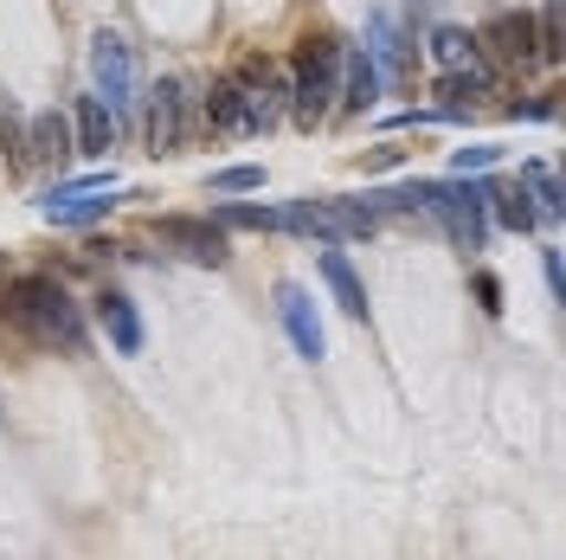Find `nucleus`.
<instances>
[{
    "label": "nucleus",
    "instance_id": "nucleus-19",
    "mask_svg": "<svg viewBox=\"0 0 566 560\" xmlns=\"http://www.w3.org/2000/svg\"><path fill=\"white\" fill-rule=\"evenodd\" d=\"M490 207H495V219H502L509 232H534V207H528L522 187H490Z\"/></svg>",
    "mask_w": 566,
    "mask_h": 560
},
{
    "label": "nucleus",
    "instance_id": "nucleus-17",
    "mask_svg": "<svg viewBox=\"0 0 566 560\" xmlns=\"http://www.w3.org/2000/svg\"><path fill=\"white\" fill-rule=\"evenodd\" d=\"M207 129H219V136H245V110H239V77H232V71H226V77H212Z\"/></svg>",
    "mask_w": 566,
    "mask_h": 560
},
{
    "label": "nucleus",
    "instance_id": "nucleus-24",
    "mask_svg": "<svg viewBox=\"0 0 566 560\" xmlns=\"http://www.w3.org/2000/svg\"><path fill=\"white\" fill-rule=\"evenodd\" d=\"M476 297H483V310H490V315L502 310V283H495L490 271H483V278H476Z\"/></svg>",
    "mask_w": 566,
    "mask_h": 560
},
{
    "label": "nucleus",
    "instance_id": "nucleus-8",
    "mask_svg": "<svg viewBox=\"0 0 566 560\" xmlns=\"http://www.w3.org/2000/svg\"><path fill=\"white\" fill-rule=\"evenodd\" d=\"M277 315H283V329H290V342H296V354L303 361H322V322L310 310V290L303 283H277Z\"/></svg>",
    "mask_w": 566,
    "mask_h": 560
},
{
    "label": "nucleus",
    "instance_id": "nucleus-7",
    "mask_svg": "<svg viewBox=\"0 0 566 560\" xmlns=\"http://www.w3.org/2000/svg\"><path fill=\"white\" fill-rule=\"evenodd\" d=\"M367 59L380 71V84H406V77H412V39L399 33L392 13H374V20H367Z\"/></svg>",
    "mask_w": 566,
    "mask_h": 560
},
{
    "label": "nucleus",
    "instance_id": "nucleus-10",
    "mask_svg": "<svg viewBox=\"0 0 566 560\" xmlns=\"http://www.w3.org/2000/svg\"><path fill=\"white\" fill-rule=\"evenodd\" d=\"M342 110H374V97H380V71H374V59H367V45H342Z\"/></svg>",
    "mask_w": 566,
    "mask_h": 560
},
{
    "label": "nucleus",
    "instance_id": "nucleus-11",
    "mask_svg": "<svg viewBox=\"0 0 566 560\" xmlns=\"http://www.w3.org/2000/svg\"><path fill=\"white\" fill-rule=\"evenodd\" d=\"M490 84H495V71L476 59V65H463V71H444L438 84H431V97H444V116H458L463 104H476V97H490Z\"/></svg>",
    "mask_w": 566,
    "mask_h": 560
},
{
    "label": "nucleus",
    "instance_id": "nucleus-16",
    "mask_svg": "<svg viewBox=\"0 0 566 560\" xmlns=\"http://www.w3.org/2000/svg\"><path fill=\"white\" fill-rule=\"evenodd\" d=\"M515 187L528 194L534 219H560V212H566V200H560V180H554V168H547V162H522V175H515Z\"/></svg>",
    "mask_w": 566,
    "mask_h": 560
},
{
    "label": "nucleus",
    "instance_id": "nucleus-20",
    "mask_svg": "<svg viewBox=\"0 0 566 560\" xmlns=\"http://www.w3.org/2000/svg\"><path fill=\"white\" fill-rule=\"evenodd\" d=\"M109 207H116L109 194H84V200H65V207H45V219H52V226H91V219H104Z\"/></svg>",
    "mask_w": 566,
    "mask_h": 560
},
{
    "label": "nucleus",
    "instance_id": "nucleus-18",
    "mask_svg": "<svg viewBox=\"0 0 566 560\" xmlns=\"http://www.w3.org/2000/svg\"><path fill=\"white\" fill-rule=\"evenodd\" d=\"M431 59H438L444 71L476 65V39L463 33V27H438V33H431Z\"/></svg>",
    "mask_w": 566,
    "mask_h": 560
},
{
    "label": "nucleus",
    "instance_id": "nucleus-23",
    "mask_svg": "<svg viewBox=\"0 0 566 560\" xmlns=\"http://www.w3.org/2000/svg\"><path fill=\"white\" fill-rule=\"evenodd\" d=\"M399 162H406V148H374L360 168H367V175H380V168H399Z\"/></svg>",
    "mask_w": 566,
    "mask_h": 560
},
{
    "label": "nucleus",
    "instance_id": "nucleus-5",
    "mask_svg": "<svg viewBox=\"0 0 566 560\" xmlns=\"http://www.w3.org/2000/svg\"><path fill=\"white\" fill-rule=\"evenodd\" d=\"M148 239H161L175 258H187V265H212V271L232 258L226 232H219L212 219H180V212H168V219H148Z\"/></svg>",
    "mask_w": 566,
    "mask_h": 560
},
{
    "label": "nucleus",
    "instance_id": "nucleus-1",
    "mask_svg": "<svg viewBox=\"0 0 566 560\" xmlns=\"http://www.w3.org/2000/svg\"><path fill=\"white\" fill-rule=\"evenodd\" d=\"M7 310H13V322H20L33 342L84 354V315H77V303L65 297L59 278H20L13 290H7Z\"/></svg>",
    "mask_w": 566,
    "mask_h": 560
},
{
    "label": "nucleus",
    "instance_id": "nucleus-21",
    "mask_svg": "<svg viewBox=\"0 0 566 560\" xmlns=\"http://www.w3.org/2000/svg\"><path fill=\"white\" fill-rule=\"evenodd\" d=\"M212 187H219V194H251V187H264V168H219Z\"/></svg>",
    "mask_w": 566,
    "mask_h": 560
},
{
    "label": "nucleus",
    "instance_id": "nucleus-15",
    "mask_svg": "<svg viewBox=\"0 0 566 560\" xmlns=\"http://www.w3.org/2000/svg\"><path fill=\"white\" fill-rule=\"evenodd\" d=\"M65 155H71V123L59 110L33 116L27 123V162H65Z\"/></svg>",
    "mask_w": 566,
    "mask_h": 560
},
{
    "label": "nucleus",
    "instance_id": "nucleus-2",
    "mask_svg": "<svg viewBox=\"0 0 566 560\" xmlns=\"http://www.w3.org/2000/svg\"><path fill=\"white\" fill-rule=\"evenodd\" d=\"M335 71H342V39L328 33H310L296 45V84H290V116L303 123V129H316L328 123V110H335Z\"/></svg>",
    "mask_w": 566,
    "mask_h": 560
},
{
    "label": "nucleus",
    "instance_id": "nucleus-14",
    "mask_svg": "<svg viewBox=\"0 0 566 560\" xmlns=\"http://www.w3.org/2000/svg\"><path fill=\"white\" fill-rule=\"evenodd\" d=\"M116 148V116L97 97H77V155H109Z\"/></svg>",
    "mask_w": 566,
    "mask_h": 560
},
{
    "label": "nucleus",
    "instance_id": "nucleus-6",
    "mask_svg": "<svg viewBox=\"0 0 566 560\" xmlns=\"http://www.w3.org/2000/svg\"><path fill=\"white\" fill-rule=\"evenodd\" d=\"M180 142H187V84L155 77V91H148V155H175Z\"/></svg>",
    "mask_w": 566,
    "mask_h": 560
},
{
    "label": "nucleus",
    "instance_id": "nucleus-9",
    "mask_svg": "<svg viewBox=\"0 0 566 560\" xmlns=\"http://www.w3.org/2000/svg\"><path fill=\"white\" fill-rule=\"evenodd\" d=\"M483 45L509 65H534L541 59V27H534V13H502V20H490Z\"/></svg>",
    "mask_w": 566,
    "mask_h": 560
},
{
    "label": "nucleus",
    "instance_id": "nucleus-26",
    "mask_svg": "<svg viewBox=\"0 0 566 560\" xmlns=\"http://www.w3.org/2000/svg\"><path fill=\"white\" fill-rule=\"evenodd\" d=\"M547 7H560V0H547Z\"/></svg>",
    "mask_w": 566,
    "mask_h": 560
},
{
    "label": "nucleus",
    "instance_id": "nucleus-22",
    "mask_svg": "<svg viewBox=\"0 0 566 560\" xmlns=\"http://www.w3.org/2000/svg\"><path fill=\"white\" fill-rule=\"evenodd\" d=\"M502 162V148H490V142H476V148H458V175H476V168H495Z\"/></svg>",
    "mask_w": 566,
    "mask_h": 560
},
{
    "label": "nucleus",
    "instance_id": "nucleus-3",
    "mask_svg": "<svg viewBox=\"0 0 566 560\" xmlns=\"http://www.w3.org/2000/svg\"><path fill=\"white\" fill-rule=\"evenodd\" d=\"M91 97L97 104H109V116H116V129H123V116L136 110V52H129V39L123 33H97L91 39Z\"/></svg>",
    "mask_w": 566,
    "mask_h": 560
},
{
    "label": "nucleus",
    "instance_id": "nucleus-4",
    "mask_svg": "<svg viewBox=\"0 0 566 560\" xmlns=\"http://www.w3.org/2000/svg\"><path fill=\"white\" fill-rule=\"evenodd\" d=\"M239 77V110H245V136H264L271 123L283 116L290 104V84H283V71L271 59H251L245 71H232Z\"/></svg>",
    "mask_w": 566,
    "mask_h": 560
},
{
    "label": "nucleus",
    "instance_id": "nucleus-12",
    "mask_svg": "<svg viewBox=\"0 0 566 560\" xmlns=\"http://www.w3.org/2000/svg\"><path fill=\"white\" fill-rule=\"evenodd\" d=\"M97 322L109 329L116 354H142V315H136V303H129L123 290H104V297H97Z\"/></svg>",
    "mask_w": 566,
    "mask_h": 560
},
{
    "label": "nucleus",
    "instance_id": "nucleus-25",
    "mask_svg": "<svg viewBox=\"0 0 566 560\" xmlns=\"http://www.w3.org/2000/svg\"><path fill=\"white\" fill-rule=\"evenodd\" d=\"M541 265H547V290H554V297H560V251L547 246V251H541Z\"/></svg>",
    "mask_w": 566,
    "mask_h": 560
},
{
    "label": "nucleus",
    "instance_id": "nucleus-13",
    "mask_svg": "<svg viewBox=\"0 0 566 560\" xmlns=\"http://www.w3.org/2000/svg\"><path fill=\"white\" fill-rule=\"evenodd\" d=\"M316 265H322V283L335 290V303H342V310H348L354 322H367V290H360V278H354L348 251H322Z\"/></svg>",
    "mask_w": 566,
    "mask_h": 560
}]
</instances>
